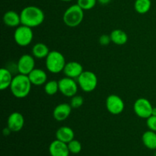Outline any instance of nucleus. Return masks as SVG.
Wrapping results in <instances>:
<instances>
[{"label": "nucleus", "instance_id": "f257e3e1", "mask_svg": "<svg viewBox=\"0 0 156 156\" xmlns=\"http://www.w3.org/2000/svg\"><path fill=\"white\" fill-rule=\"evenodd\" d=\"M20 15L21 24L31 28L42 24L45 19V15L42 9L35 5H29L24 8Z\"/></svg>", "mask_w": 156, "mask_h": 156}, {"label": "nucleus", "instance_id": "f03ea898", "mask_svg": "<svg viewBox=\"0 0 156 156\" xmlns=\"http://www.w3.org/2000/svg\"><path fill=\"white\" fill-rule=\"evenodd\" d=\"M31 82L28 76L18 74L13 78L10 86V90L13 96L17 98H24L27 97L31 90Z\"/></svg>", "mask_w": 156, "mask_h": 156}, {"label": "nucleus", "instance_id": "7ed1b4c3", "mask_svg": "<svg viewBox=\"0 0 156 156\" xmlns=\"http://www.w3.org/2000/svg\"><path fill=\"white\" fill-rule=\"evenodd\" d=\"M45 64L47 69L50 73L58 74L61 72H63L66 62L65 56L62 53L56 50H53L50 51L48 56L46 57Z\"/></svg>", "mask_w": 156, "mask_h": 156}, {"label": "nucleus", "instance_id": "20e7f679", "mask_svg": "<svg viewBox=\"0 0 156 156\" xmlns=\"http://www.w3.org/2000/svg\"><path fill=\"white\" fill-rule=\"evenodd\" d=\"M84 19V10L78 4L69 6L65 11L62 17L64 24L69 27H76Z\"/></svg>", "mask_w": 156, "mask_h": 156}, {"label": "nucleus", "instance_id": "39448f33", "mask_svg": "<svg viewBox=\"0 0 156 156\" xmlns=\"http://www.w3.org/2000/svg\"><path fill=\"white\" fill-rule=\"evenodd\" d=\"M79 88L85 92H91L98 86V77L91 71H84L77 79Z\"/></svg>", "mask_w": 156, "mask_h": 156}, {"label": "nucleus", "instance_id": "423d86ee", "mask_svg": "<svg viewBox=\"0 0 156 156\" xmlns=\"http://www.w3.org/2000/svg\"><path fill=\"white\" fill-rule=\"evenodd\" d=\"M33 38L34 32L31 27L23 24L17 27L14 32V40L20 47L28 46L32 42Z\"/></svg>", "mask_w": 156, "mask_h": 156}, {"label": "nucleus", "instance_id": "0eeeda50", "mask_svg": "<svg viewBox=\"0 0 156 156\" xmlns=\"http://www.w3.org/2000/svg\"><path fill=\"white\" fill-rule=\"evenodd\" d=\"M58 82H59V90L61 94L68 98H72L76 95L79 85L74 79L66 76Z\"/></svg>", "mask_w": 156, "mask_h": 156}, {"label": "nucleus", "instance_id": "6e6552de", "mask_svg": "<svg viewBox=\"0 0 156 156\" xmlns=\"http://www.w3.org/2000/svg\"><path fill=\"white\" fill-rule=\"evenodd\" d=\"M152 104L148 99L144 98H138L133 105V111L136 116L143 119H147L150 116H152Z\"/></svg>", "mask_w": 156, "mask_h": 156}, {"label": "nucleus", "instance_id": "1a4fd4ad", "mask_svg": "<svg viewBox=\"0 0 156 156\" xmlns=\"http://www.w3.org/2000/svg\"><path fill=\"white\" fill-rule=\"evenodd\" d=\"M106 108L113 115H118L125 108L124 102L120 96L117 94H110L106 99Z\"/></svg>", "mask_w": 156, "mask_h": 156}, {"label": "nucleus", "instance_id": "9d476101", "mask_svg": "<svg viewBox=\"0 0 156 156\" xmlns=\"http://www.w3.org/2000/svg\"><path fill=\"white\" fill-rule=\"evenodd\" d=\"M34 56L30 54H24L19 58L17 63V69L20 74L28 76L31 71L34 69Z\"/></svg>", "mask_w": 156, "mask_h": 156}, {"label": "nucleus", "instance_id": "9b49d317", "mask_svg": "<svg viewBox=\"0 0 156 156\" xmlns=\"http://www.w3.org/2000/svg\"><path fill=\"white\" fill-rule=\"evenodd\" d=\"M24 117L21 113L13 112L8 117L7 126L12 130V132H19L24 127Z\"/></svg>", "mask_w": 156, "mask_h": 156}, {"label": "nucleus", "instance_id": "f8f14e48", "mask_svg": "<svg viewBox=\"0 0 156 156\" xmlns=\"http://www.w3.org/2000/svg\"><path fill=\"white\" fill-rule=\"evenodd\" d=\"M49 152L51 156H69V150L67 143L55 140L52 142L49 146Z\"/></svg>", "mask_w": 156, "mask_h": 156}, {"label": "nucleus", "instance_id": "ddd939ff", "mask_svg": "<svg viewBox=\"0 0 156 156\" xmlns=\"http://www.w3.org/2000/svg\"><path fill=\"white\" fill-rule=\"evenodd\" d=\"M73 108L70 104L62 103L58 105L53 111V117L56 121L61 122L66 120L71 114Z\"/></svg>", "mask_w": 156, "mask_h": 156}, {"label": "nucleus", "instance_id": "4468645a", "mask_svg": "<svg viewBox=\"0 0 156 156\" xmlns=\"http://www.w3.org/2000/svg\"><path fill=\"white\" fill-rule=\"evenodd\" d=\"M84 72L82 64L76 61L66 62L63 69V73L66 77L72 79H78Z\"/></svg>", "mask_w": 156, "mask_h": 156}, {"label": "nucleus", "instance_id": "2eb2a0df", "mask_svg": "<svg viewBox=\"0 0 156 156\" xmlns=\"http://www.w3.org/2000/svg\"><path fill=\"white\" fill-rule=\"evenodd\" d=\"M28 78L32 85H36V86H41L43 85H45L46 82H47V73L41 69H34L28 75Z\"/></svg>", "mask_w": 156, "mask_h": 156}, {"label": "nucleus", "instance_id": "dca6fc26", "mask_svg": "<svg viewBox=\"0 0 156 156\" xmlns=\"http://www.w3.org/2000/svg\"><path fill=\"white\" fill-rule=\"evenodd\" d=\"M3 22L10 27H17L21 24V15L15 11H8L3 15Z\"/></svg>", "mask_w": 156, "mask_h": 156}, {"label": "nucleus", "instance_id": "f3484780", "mask_svg": "<svg viewBox=\"0 0 156 156\" xmlns=\"http://www.w3.org/2000/svg\"><path fill=\"white\" fill-rule=\"evenodd\" d=\"M74 131L69 126H61L56 132V140L63 142L65 143H69L70 141L74 140Z\"/></svg>", "mask_w": 156, "mask_h": 156}, {"label": "nucleus", "instance_id": "a211bd4d", "mask_svg": "<svg viewBox=\"0 0 156 156\" xmlns=\"http://www.w3.org/2000/svg\"><path fill=\"white\" fill-rule=\"evenodd\" d=\"M13 78L12 73L8 69L2 68L0 69V89L4 91L10 88Z\"/></svg>", "mask_w": 156, "mask_h": 156}, {"label": "nucleus", "instance_id": "6ab92c4d", "mask_svg": "<svg viewBox=\"0 0 156 156\" xmlns=\"http://www.w3.org/2000/svg\"><path fill=\"white\" fill-rule=\"evenodd\" d=\"M143 145L150 150H156V132L152 130L146 131L142 136Z\"/></svg>", "mask_w": 156, "mask_h": 156}, {"label": "nucleus", "instance_id": "aec40b11", "mask_svg": "<svg viewBox=\"0 0 156 156\" xmlns=\"http://www.w3.org/2000/svg\"><path fill=\"white\" fill-rule=\"evenodd\" d=\"M111 42L116 45H124L128 41V35L123 30L120 29H115L112 30L110 34Z\"/></svg>", "mask_w": 156, "mask_h": 156}, {"label": "nucleus", "instance_id": "412c9836", "mask_svg": "<svg viewBox=\"0 0 156 156\" xmlns=\"http://www.w3.org/2000/svg\"><path fill=\"white\" fill-rule=\"evenodd\" d=\"M50 52L49 47L43 43H37L32 47V54L37 59H46Z\"/></svg>", "mask_w": 156, "mask_h": 156}, {"label": "nucleus", "instance_id": "4be33fe9", "mask_svg": "<svg viewBox=\"0 0 156 156\" xmlns=\"http://www.w3.org/2000/svg\"><path fill=\"white\" fill-rule=\"evenodd\" d=\"M152 7L151 0H136L134 2V9L137 13L144 15L149 12Z\"/></svg>", "mask_w": 156, "mask_h": 156}, {"label": "nucleus", "instance_id": "5701e85b", "mask_svg": "<svg viewBox=\"0 0 156 156\" xmlns=\"http://www.w3.org/2000/svg\"><path fill=\"white\" fill-rule=\"evenodd\" d=\"M44 91L48 95L52 96L56 94L59 90V82L56 80H50L46 82L44 85Z\"/></svg>", "mask_w": 156, "mask_h": 156}, {"label": "nucleus", "instance_id": "b1692460", "mask_svg": "<svg viewBox=\"0 0 156 156\" xmlns=\"http://www.w3.org/2000/svg\"><path fill=\"white\" fill-rule=\"evenodd\" d=\"M67 145H68L70 153L76 155V154H79L82 151V144H81L80 142L75 140V139L70 141L69 143H67Z\"/></svg>", "mask_w": 156, "mask_h": 156}, {"label": "nucleus", "instance_id": "393cba45", "mask_svg": "<svg viewBox=\"0 0 156 156\" xmlns=\"http://www.w3.org/2000/svg\"><path fill=\"white\" fill-rule=\"evenodd\" d=\"M98 0H77V4L83 9L88 11L92 9L96 5Z\"/></svg>", "mask_w": 156, "mask_h": 156}, {"label": "nucleus", "instance_id": "a878e982", "mask_svg": "<svg viewBox=\"0 0 156 156\" xmlns=\"http://www.w3.org/2000/svg\"><path fill=\"white\" fill-rule=\"evenodd\" d=\"M84 103V98L80 95H75L71 98L70 101V105L73 108V109H77L82 106Z\"/></svg>", "mask_w": 156, "mask_h": 156}, {"label": "nucleus", "instance_id": "bb28decb", "mask_svg": "<svg viewBox=\"0 0 156 156\" xmlns=\"http://www.w3.org/2000/svg\"><path fill=\"white\" fill-rule=\"evenodd\" d=\"M146 125L150 130L156 132V116L152 115L146 119Z\"/></svg>", "mask_w": 156, "mask_h": 156}, {"label": "nucleus", "instance_id": "cd10ccee", "mask_svg": "<svg viewBox=\"0 0 156 156\" xmlns=\"http://www.w3.org/2000/svg\"><path fill=\"white\" fill-rule=\"evenodd\" d=\"M111 42V36L108 34H102L99 38V43L101 46H108Z\"/></svg>", "mask_w": 156, "mask_h": 156}, {"label": "nucleus", "instance_id": "c85d7f7f", "mask_svg": "<svg viewBox=\"0 0 156 156\" xmlns=\"http://www.w3.org/2000/svg\"><path fill=\"white\" fill-rule=\"evenodd\" d=\"M111 2V0H98V2L100 3L102 5H106L109 4Z\"/></svg>", "mask_w": 156, "mask_h": 156}, {"label": "nucleus", "instance_id": "c756f323", "mask_svg": "<svg viewBox=\"0 0 156 156\" xmlns=\"http://www.w3.org/2000/svg\"><path fill=\"white\" fill-rule=\"evenodd\" d=\"M11 132H12V130H11V129H9V128L8 127V126H7V128H5V129H3V134H4L5 136L9 135Z\"/></svg>", "mask_w": 156, "mask_h": 156}, {"label": "nucleus", "instance_id": "7c9ffc66", "mask_svg": "<svg viewBox=\"0 0 156 156\" xmlns=\"http://www.w3.org/2000/svg\"><path fill=\"white\" fill-rule=\"evenodd\" d=\"M152 115L156 116V108H154V107H153V109H152Z\"/></svg>", "mask_w": 156, "mask_h": 156}, {"label": "nucleus", "instance_id": "2f4dec72", "mask_svg": "<svg viewBox=\"0 0 156 156\" xmlns=\"http://www.w3.org/2000/svg\"><path fill=\"white\" fill-rule=\"evenodd\" d=\"M60 1L66 2H71V1H73V0H60Z\"/></svg>", "mask_w": 156, "mask_h": 156}]
</instances>
